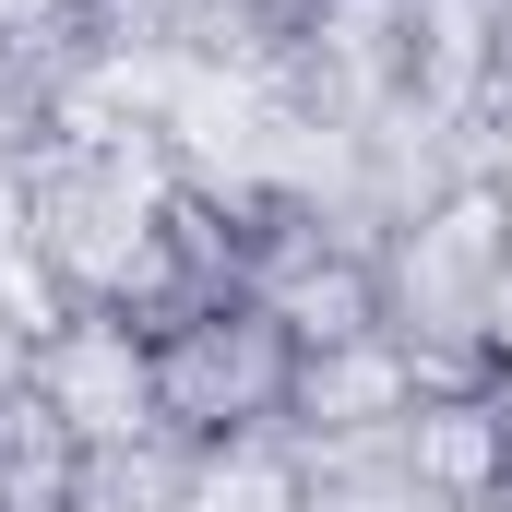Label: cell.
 I'll use <instances>...</instances> for the list:
<instances>
[{
	"label": "cell",
	"mask_w": 512,
	"mask_h": 512,
	"mask_svg": "<svg viewBox=\"0 0 512 512\" xmlns=\"http://www.w3.org/2000/svg\"><path fill=\"white\" fill-rule=\"evenodd\" d=\"M0 191H12L24 239L48 251V274L72 286V310H108L131 286V262L155 251V215H167L179 167H167L155 131H48L0 167Z\"/></svg>",
	"instance_id": "cell-1"
},
{
	"label": "cell",
	"mask_w": 512,
	"mask_h": 512,
	"mask_svg": "<svg viewBox=\"0 0 512 512\" xmlns=\"http://www.w3.org/2000/svg\"><path fill=\"white\" fill-rule=\"evenodd\" d=\"M512 274V191L465 179L441 203H417L382 239V334L417 358V382H489V298Z\"/></svg>",
	"instance_id": "cell-2"
},
{
	"label": "cell",
	"mask_w": 512,
	"mask_h": 512,
	"mask_svg": "<svg viewBox=\"0 0 512 512\" xmlns=\"http://www.w3.org/2000/svg\"><path fill=\"white\" fill-rule=\"evenodd\" d=\"M286 393H298V334H286L262 298H227V310L155 334V429H167L179 453L286 429Z\"/></svg>",
	"instance_id": "cell-3"
},
{
	"label": "cell",
	"mask_w": 512,
	"mask_h": 512,
	"mask_svg": "<svg viewBox=\"0 0 512 512\" xmlns=\"http://www.w3.org/2000/svg\"><path fill=\"white\" fill-rule=\"evenodd\" d=\"M36 405H48L84 453L167 441V429H155V334H131L120 310H72V322L36 346Z\"/></svg>",
	"instance_id": "cell-4"
},
{
	"label": "cell",
	"mask_w": 512,
	"mask_h": 512,
	"mask_svg": "<svg viewBox=\"0 0 512 512\" xmlns=\"http://www.w3.org/2000/svg\"><path fill=\"white\" fill-rule=\"evenodd\" d=\"M393 453H405V477H417L441 512H489L501 453H512V405H501V382L417 393V405H405V429H393Z\"/></svg>",
	"instance_id": "cell-5"
},
{
	"label": "cell",
	"mask_w": 512,
	"mask_h": 512,
	"mask_svg": "<svg viewBox=\"0 0 512 512\" xmlns=\"http://www.w3.org/2000/svg\"><path fill=\"white\" fill-rule=\"evenodd\" d=\"M417 358L393 346V334H358V346H310L298 358V393H286V441H382L405 429V405H417Z\"/></svg>",
	"instance_id": "cell-6"
},
{
	"label": "cell",
	"mask_w": 512,
	"mask_h": 512,
	"mask_svg": "<svg viewBox=\"0 0 512 512\" xmlns=\"http://www.w3.org/2000/svg\"><path fill=\"white\" fill-rule=\"evenodd\" d=\"M191 512H310V465L286 429H251V441H203L191 453Z\"/></svg>",
	"instance_id": "cell-7"
},
{
	"label": "cell",
	"mask_w": 512,
	"mask_h": 512,
	"mask_svg": "<svg viewBox=\"0 0 512 512\" xmlns=\"http://www.w3.org/2000/svg\"><path fill=\"white\" fill-rule=\"evenodd\" d=\"M84 489V441L36 405V382L0 393V512H72Z\"/></svg>",
	"instance_id": "cell-8"
},
{
	"label": "cell",
	"mask_w": 512,
	"mask_h": 512,
	"mask_svg": "<svg viewBox=\"0 0 512 512\" xmlns=\"http://www.w3.org/2000/svg\"><path fill=\"white\" fill-rule=\"evenodd\" d=\"M298 465H310V512H441L417 477H405V453L382 441H298Z\"/></svg>",
	"instance_id": "cell-9"
},
{
	"label": "cell",
	"mask_w": 512,
	"mask_h": 512,
	"mask_svg": "<svg viewBox=\"0 0 512 512\" xmlns=\"http://www.w3.org/2000/svg\"><path fill=\"white\" fill-rule=\"evenodd\" d=\"M179 12L191 0H72V48H96V60H179Z\"/></svg>",
	"instance_id": "cell-10"
},
{
	"label": "cell",
	"mask_w": 512,
	"mask_h": 512,
	"mask_svg": "<svg viewBox=\"0 0 512 512\" xmlns=\"http://www.w3.org/2000/svg\"><path fill=\"white\" fill-rule=\"evenodd\" d=\"M489 370H512V274H501V298H489Z\"/></svg>",
	"instance_id": "cell-11"
},
{
	"label": "cell",
	"mask_w": 512,
	"mask_h": 512,
	"mask_svg": "<svg viewBox=\"0 0 512 512\" xmlns=\"http://www.w3.org/2000/svg\"><path fill=\"white\" fill-rule=\"evenodd\" d=\"M262 12H274V24H298V36H310V12H322V0H262Z\"/></svg>",
	"instance_id": "cell-12"
},
{
	"label": "cell",
	"mask_w": 512,
	"mask_h": 512,
	"mask_svg": "<svg viewBox=\"0 0 512 512\" xmlns=\"http://www.w3.org/2000/svg\"><path fill=\"white\" fill-rule=\"evenodd\" d=\"M489 512H512V453H501V489H489Z\"/></svg>",
	"instance_id": "cell-13"
},
{
	"label": "cell",
	"mask_w": 512,
	"mask_h": 512,
	"mask_svg": "<svg viewBox=\"0 0 512 512\" xmlns=\"http://www.w3.org/2000/svg\"><path fill=\"white\" fill-rule=\"evenodd\" d=\"M489 12H501V36H512V0H489Z\"/></svg>",
	"instance_id": "cell-14"
},
{
	"label": "cell",
	"mask_w": 512,
	"mask_h": 512,
	"mask_svg": "<svg viewBox=\"0 0 512 512\" xmlns=\"http://www.w3.org/2000/svg\"><path fill=\"white\" fill-rule=\"evenodd\" d=\"M489 382H501V405H512V370H489Z\"/></svg>",
	"instance_id": "cell-15"
}]
</instances>
